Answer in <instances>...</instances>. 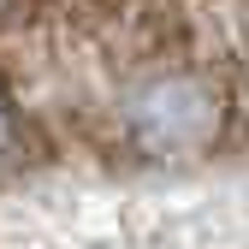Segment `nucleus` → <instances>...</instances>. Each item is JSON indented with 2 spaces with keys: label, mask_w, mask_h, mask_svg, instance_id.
<instances>
[{
  "label": "nucleus",
  "mask_w": 249,
  "mask_h": 249,
  "mask_svg": "<svg viewBox=\"0 0 249 249\" xmlns=\"http://www.w3.org/2000/svg\"><path fill=\"white\" fill-rule=\"evenodd\" d=\"M213 119H220V101L202 77H154L131 107V124L148 148H196L208 142Z\"/></svg>",
  "instance_id": "nucleus-1"
},
{
  "label": "nucleus",
  "mask_w": 249,
  "mask_h": 249,
  "mask_svg": "<svg viewBox=\"0 0 249 249\" xmlns=\"http://www.w3.org/2000/svg\"><path fill=\"white\" fill-rule=\"evenodd\" d=\"M6 142H12V107H6V95H0V154H6Z\"/></svg>",
  "instance_id": "nucleus-2"
}]
</instances>
